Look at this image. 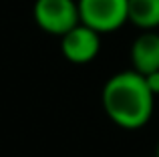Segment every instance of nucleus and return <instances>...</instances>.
Returning <instances> with one entry per match:
<instances>
[{"instance_id":"1","label":"nucleus","mask_w":159,"mask_h":157,"mask_svg":"<svg viewBox=\"0 0 159 157\" xmlns=\"http://www.w3.org/2000/svg\"><path fill=\"white\" fill-rule=\"evenodd\" d=\"M155 97L143 75L137 71H121L103 87V107L115 125L123 129H141L153 115Z\"/></svg>"},{"instance_id":"2","label":"nucleus","mask_w":159,"mask_h":157,"mask_svg":"<svg viewBox=\"0 0 159 157\" xmlns=\"http://www.w3.org/2000/svg\"><path fill=\"white\" fill-rule=\"evenodd\" d=\"M81 24L95 32H113L129 20V0H79Z\"/></svg>"},{"instance_id":"3","label":"nucleus","mask_w":159,"mask_h":157,"mask_svg":"<svg viewBox=\"0 0 159 157\" xmlns=\"http://www.w3.org/2000/svg\"><path fill=\"white\" fill-rule=\"evenodd\" d=\"M34 20L44 32L57 36L66 34L77 24H81L79 6L75 0H36Z\"/></svg>"},{"instance_id":"4","label":"nucleus","mask_w":159,"mask_h":157,"mask_svg":"<svg viewBox=\"0 0 159 157\" xmlns=\"http://www.w3.org/2000/svg\"><path fill=\"white\" fill-rule=\"evenodd\" d=\"M61 48L62 55L75 65L91 63L99 55L101 48V34L85 24H77L73 30L61 36Z\"/></svg>"},{"instance_id":"5","label":"nucleus","mask_w":159,"mask_h":157,"mask_svg":"<svg viewBox=\"0 0 159 157\" xmlns=\"http://www.w3.org/2000/svg\"><path fill=\"white\" fill-rule=\"evenodd\" d=\"M131 63L133 71L139 75H149L159 71V32L145 30L131 44Z\"/></svg>"},{"instance_id":"6","label":"nucleus","mask_w":159,"mask_h":157,"mask_svg":"<svg viewBox=\"0 0 159 157\" xmlns=\"http://www.w3.org/2000/svg\"><path fill=\"white\" fill-rule=\"evenodd\" d=\"M129 22L143 30L159 26V0H129Z\"/></svg>"},{"instance_id":"7","label":"nucleus","mask_w":159,"mask_h":157,"mask_svg":"<svg viewBox=\"0 0 159 157\" xmlns=\"http://www.w3.org/2000/svg\"><path fill=\"white\" fill-rule=\"evenodd\" d=\"M143 78H145V83H147L149 91L153 93V97H157L159 95V71H153V73H149V75H143Z\"/></svg>"},{"instance_id":"8","label":"nucleus","mask_w":159,"mask_h":157,"mask_svg":"<svg viewBox=\"0 0 159 157\" xmlns=\"http://www.w3.org/2000/svg\"><path fill=\"white\" fill-rule=\"evenodd\" d=\"M157 157H159V145H157Z\"/></svg>"}]
</instances>
